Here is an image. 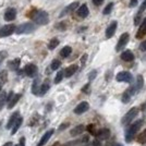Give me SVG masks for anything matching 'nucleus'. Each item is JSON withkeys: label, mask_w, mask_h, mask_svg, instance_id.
<instances>
[{"label": "nucleus", "mask_w": 146, "mask_h": 146, "mask_svg": "<svg viewBox=\"0 0 146 146\" xmlns=\"http://www.w3.org/2000/svg\"><path fill=\"white\" fill-rule=\"evenodd\" d=\"M143 119H140V120H136L134 121L132 124L129 125V128H127L125 130V136H124V140L125 142H131V141L134 139V136L136 135V133L140 131V129L142 128L143 125Z\"/></svg>", "instance_id": "1"}, {"label": "nucleus", "mask_w": 146, "mask_h": 146, "mask_svg": "<svg viewBox=\"0 0 146 146\" xmlns=\"http://www.w3.org/2000/svg\"><path fill=\"white\" fill-rule=\"evenodd\" d=\"M33 21L38 25H46L49 23V15L46 11H36L32 15Z\"/></svg>", "instance_id": "2"}, {"label": "nucleus", "mask_w": 146, "mask_h": 146, "mask_svg": "<svg viewBox=\"0 0 146 146\" xmlns=\"http://www.w3.org/2000/svg\"><path fill=\"white\" fill-rule=\"evenodd\" d=\"M137 115H139V108H137V107L131 108V109L129 110L128 112L123 116V118H122V120H121V123L123 125H128V124H130V123L137 117Z\"/></svg>", "instance_id": "3"}, {"label": "nucleus", "mask_w": 146, "mask_h": 146, "mask_svg": "<svg viewBox=\"0 0 146 146\" xmlns=\"http://www.w3.org/2000/svg\"><path fill=\"white\" fill-rule=\"evenodd\" d=\"M35 31V25L31 22L27 23H23V24L19 25L15 27V33L17 34H29Z\"/></svg>", "instance_id": "4"}, {"label": "nucleus", "mask_w": 146, "mask_h": 146, "mask_svg": "<svg viewBox=\"0 0 146 146\" xmlns=\"http://www.w3.org/2000/svg\"><path fill=\"white\" fill-rule=\"evenodd\" d=\"M116 80L118 82H124V83H131L133 81V76L132 74L128 71H122L117 74Z\"/></svg>", "instance_id": "5"}, {"label": "nucleus", "mask_w": 146, "mask_h": 146, "mask_svg": "<svg viewBox=\"0 0 146 146\" xmlns=\"http://www.w3.org/2000/svg\"><path fill=\"white\" fill-rule=\"evenodd\" d=\"M15 27L17 26L14 24H7L5 26H2L0 29V37H7L13 34L15 32Z\"/></svg>", "instance_id": "6"}, {"label": "nucleus", "mask_w": 146, "mask_h": 146, "mask_svg": "<svg viewBox=\"0 0 146 146\" xmlns=\"http://www.w3.org/2000/svg\"><path fill=\"white\" fill-rule=\"evenodd\" d=\"M129 38H130V35H129V33H123L120 38H119V42L117 44L116 46V51H120L121 49H123L125 46H127V44L129 43Z\"/></svg>", "instance_id": "7"}, {"label": "nucleus", "mask_w": 146, "mask_h": 146, "mask_svg": "<svg viewBox=\"0 0 146 146\" xmlns=\"http://www.w3.org/2000/svg\"><path fill=\"white\" fill-rule=\"evenodd\" d=\"M37 71H38V69H37L36 64H34V63H29V64H26L24 67V73L29 78L36 76Z\"/></svg>", "instance_id": "8"}, {"label": "nucleus", "mask_w": 146, "mask_h": 146, "mask_svg": "<svg viewBox=\"0 0 146 146\" xmlns=\"http://www.w3.org/2000/svg\"><path fill=\"white\" fill-rule=\"evenodd\" d=\"M78 7H79V1H74L72 3H70L69 6H67L62 11H61V13L59 14V18H63V17H66L68 14H70V13L73 12Z\"/></svg>", "instance_id": "9"}, {"label": "nucleus", "mask_w": 146, "mask_h": 146, "mask_svg": "<svg viewBox=\"0 0 146 146\" xmlns=\"http://www.w3.org/2000/svg\"><path fill=\"white\" fill-rule=\"evenodd\" d=\"M135 86H131L129 87L127 91L124 92V94L122 95V103L123 104H128L130 100H131V97L135 94Z\"/></svg>", "instance_id": "10"}, {"label": "nucleus", "mask_w": 146, "mask_h": 146, "mask_svg": "<svg viewBox=\"0 0 146 146\" xmlns=\"http://www.w3.org/2000/svg\"><path fill=\"white\" fill-rule=\"evenodd\" d=\"M96 137H97L98 141H105V140H108L110 136V131L109 129H106V128H103V129H99L97 130V133L95 135Z\"/></svg>", "instance_id": "11"}, {"label": "nucleus", "mask_w": 146, "mask_h": 146, "mask_svg": "<svg viewBox=\"0 0 146 146\" xmlns=\"http://www.w3.org/2000/svg\"><path fill=\"white\" fill-rule=\"evenodd\" d=\"M90 108V105L88 103H86V102H82V103H80L75 108H74V113L75 115H82V113H84L86 112L87 110Z\"/></svg>", "instance_id": "12"}, {"label": "nucleus", "mask_w": 146, "mask_h": 146, "mask_svg": "<svg viewBox=\"0 0 146 146\" xmlns=\"http://www.w3.org/2000/svg\"><path fill=\"white\" fill-rule=\"evenodd\" d=\"M117 27H118L117 21H112V22L108 25L107 30H106V37H107V38H111V37L113 36L117 31Z\"/></svg>", "instance_id": "13"}, {"label": "nucleus", "mask_w": 146, "mask_h": 146, "mask_svg": "<svg viewBox=\"0 0 146 146\" xmlns=\"http://www.w3.org/2000/svg\"><path fill=\"white\" fill-rule=\"evenodd\" d=\"M145 9H146V0L143 2V5L141 6V8L139 9V11H137V14H136L135 18H134V25H139L141 23V21H143L142 13L145 11Z\"/></svg>", "instance_id": "14"}, {"label": "nucleus", "mask_w": 146, "mask_h": 146, "mask_svg": "<svg viewBox=\"0 0 146 146\" xmlns=\"http://www.w3.org/2000/svg\"><path fill=\"white\" fill-rule=\"evenodd\" d=\"M17 18V10L14 8H8L5 12V20L6 21H13Z\"/></svg>", "instance_id": "15"}, {"label": "nucleus", "mask_w": 146, "mask_h": 146, "mask_svg": "<svg viewBox=\"0 0 146 146\" xmlns=\"http://www.w3.org/2000/svg\"><path fill=\"white\" fill-rule=\"evenodd\" d=\"M146 35V18L142 21V24H141L140 29L136 33V38L137 39H142L143 37Z\"/></svg>", "instance_id": "16"}, {"label": "nucleus", "mask_w": 146, "mask_h": 146, "mask_svg": "<svg viewBox=\"0 0 146 146\" xmlns=\"http://www.w3.org/2000/svg\"><path fill=\"white\" fill-rule=\"evenodd\" d=\"M52 134H54V130H48V131L43 135V137L40 139V141L38 142L37 146H44L45 145V144L49 141V139L52 136Z\"/></svg>", "instance_id": "17"}, {"label": "nucleus", "mask_w": 146, "mask_h": 146, "mask_svg": "<svg viewBox=\"0 0 146 146\" xmlns=\"http://www.w3.org/2000/svg\"><path fill=\"white\" fill-rule=\"evenodd\" d=\"M121 59L125 62H131L134 60V55L131 50H125L121 54Z\"/></svg>", "instance_id": "18"}, {"label": "nucleus", "mask_w": 146, "mask_h": 146, "mask_svg": "<svg viewBox=\"0 0 146 146\" xmlns=\"http://www.w3.org/2000/svg\"><path fill=\"white\" fill-rule=\"evenodd\" d=\"M85 127L83 125V124H80V125H76V127H74V128L70 131V134L72 135V136H78L80 134H82L84 131H85Z\"/></svg>", "instance_id": "19"}, {"label": "nucleus", "mask_w": 146, "mask_h": 146, "mask_svg": "<svg viewBox=\"0 0 146 146\" xmlns=\"http://www.w3.org/2000/svg\"><path fill=\"white\" fill-rule=\"evenodd\" d=\"M20 117V113H19V111H15L14 113H12V116L10 117V119H9V121H8V123H7L6 128L9 130V129H11L14 125V123L17 122V120H18V118Z\"/></svg>", "instance_id": "20"}, {"label": "nucleus", "mask_w": 146, "mask_h": 146, "mask_svg": "<svg viewBox=\"0 0 146 146\" xmlns=\"http://www.w3.org/2000/svg\"><path fill=\"white\" fill-rule=\"evenodd\" d=\"M88 12H90V11H88V8H87V6H86V5H82V6L78 9V11H76L78 15H79L80 18H82V19L86 18V17L88 15Z\"/></svg>", "instance_id": "21"}, {"label": "nucleus", "mask_w": 146, "mask_h": 146, "mask_svg": "<svg viewBox=\"0 0 146 146\" xmlns=\"http://www.w3.org/2000/svg\"><path fill=\"white\" fill-rule=\"evenodd\" d=\"M76 71H78V66L76 64H72V66L68 67L63 72H64V76L66 78H71Z\"/></svg>", "instance_id": "22"}, {"label": "nucleus", "mask_w": 146, "mask_h": 146, "mask_svg": "<svg viewBox=\"0 0 146 146\" xmlns=\"http://www.w3.org/2000/svg\"><path fill=\"white\" fill-rule=\"evenodd\" d=\"M7 81H8V72H7V70L0 71V92L2 91L3 86L7 83Z\"/></svg>", "instance_id": "23"}, {"label": "nucleus", "mask_w": 146, "mask_h": 146, "mask_svg": "<svg viewBox=\"0 0 146 146\" xmlns=\"http://www.w3.org/2000/svg\"><path fill=\"white\" fill-rule=\"evenodd\" d=\"M22 97V95L21 94H18V95H13L12 97H11V99L8 102V108L9 109H12L13 107L18 104V102L20 100V98Z\"/></svg>", "instance_id": "24"}, {"label": "nucleus", "mask_w": 146, "mask_h": 146, "mask_svg": "<svg viewBox=\"0 0 146 146\" xmlns=\"http://www.w3.org/2000/svg\"><path fill=\"white\" fill-rule=\"evenodd\" d=\"M20 63H21V59L20 58H15V59H13L11 60L9 63H8V66H9V69L10 70H18L19 67H20Z\"/></svg>", "instance_id": "25"}, {"label": "nucleus", "mask_w": 146, "mask_h": 146, "mask_svg": "<svg viewBox=\"0 0 146 146\" xmlns=\"http://www.w3.org/2000/svg\"><path fill=\"white\" fill-rule=\"evenodd\" d=\"M49 88H50V83H49L48 80H46L42 84V86L39 87V95H45L48 92Z\"/></svg>", "instance_id": "26"}, {"label": "nucleus", "mask_w": 146, "mask_h": 146, "mask_svg": "<svg viewBox=\"0 0 146 146\" xmlns=\"http://www.w3.org/2000/svg\"><path fill=\"white\" fill-rule=\"evenodd\" d=\"M71 52H72V48L70 46H66L60 50V56L62 58H68L71 55Z\"/></svg>", "instance_id": "27"}, {"label": "nucleus", "mask_w": 146, "mask_h": 146, "mask_svg": "<svg viewBox=\"0 0 146 146\" xmlns=\"http://www.w3.org/2000/svg\"><path fill=\"white\" fill-rule=\"evenodd\" d=\"M144 85V78L142 75H137L136 78V84H135V91L139 92L140 90H142V87Z\"/></svg>", "instance_id": "28"}, {"label": "nucleus", "mask_w": 146, "mask_h": 146, "mask_svg": "<svg viewBox=\"0 0 146 146\" xmlns=\"http://www.w3.org/2000/svg\"><path fill=\"white\" fill-rule=\"evenodd\" d=\"M7 96H8L7 92H5V91L0 92V110L3 108L5 104L7 103Z\"/></svg>", "instance_id": "29"}, {"label": "nucleus", "mask_w": 146, "mask_h": 146, "mask_svg": "<svg viewBox=\"0 0 146 146\" xmlns=\"http://www.w3.org/2000/svg\"><path fill=\"white\" fill-rule=\"evenodd\" d=\"M32 93L34 95H38L39 94V80L36 79L33 82V85H32Z\"/></svg>", "instance_id": "30"}, {"label": "nucleus", "mask_w": 146, "mask_h": 146, "mask_svg": "<svg viewBox=\"0 0 146 146\" xmlns=\"http://www.w3.org/2000/svg\"><path fill=\"white\" fill-rule=\"evenodd\" d=\"M22 122H23V119H22V117H19L18 120H17V122H15V123H14V125H13L12 132H11V133H12V134H15L17 132H18V130L20 129V127H21Z\"/></svg>", "instance_id": "31"}, {"label": "nucleus", "mask_w": 146, "mask_h": 146, "mask_svg": "<svg viewBox=\"0 0 146 146\" xmlns=\"http://www.w3.org/2000/svg\"><path fill=\"white\" fill-rule=\"evenodd\" d=\"M59 39L58 38H52V39H50V42H49V44H48V48L50 49V50H54V49L59 45Z\"/></svg>", "instance_id": "32"}, {"label": "nucleus", "mask_w": 146, "mask_h": 146, "mask_svg": "<svg viewBox=\"0 0 146 146\" xmlns=\"http://www.w3.org/2000/svg\"><path fill=\"white\" fill-rule=\"evenodd\" d=\"M63 76H64V72H63L62 70L57 73V74H56V78H55V83H56V84L60 83L61 81H62V79H63Z\"/></svg>", "instance_id": "33"}, {"label": "nucleus", "mask_w": 146, "mask_h": 146, "mask_svg": "<svg viewBox=\"0 0 146 146\" xmlns=\"http://www.w3.org/2000/svg\"><path fill=\"white\" fill-rule=\"evenodd\" d=\"M61 66V62L58 59H55V60H52L51 62V64H50V68H51V70H57V69H59Z\"/></svg>", "instance_id": "34"}, {"label": "nucleus", "mask_w": 146, "mask_h": 146, "mask_svg": "<svg viewBox=\"0 0 146 146\" xmlns=\"http://www.w3.org/2000/svg\"><path fill=\"white\" fill-rule=\"evenodd\" d=\"M112 8H113V2H110V3H108L107 6H106V8L104 9L103 13L105 14V15H107V14H109L111 11H112Z\"/></svg>", "instance_id": "35"}, {"label": "nucleus", "mask_w": 146, "mask_h": 146, "mask_svg": "<svg viewBox=\"0 0 146 146\" xmlns=\"http://www.w3.org/2000/svg\"><path fill=\"white\" fill-rule=\"evenodd\" d=\"M137 141H139L140 143H144V144H146V130H144V131L140 134V136L137 137Z\"/></svg>", "instance_id": "36"}, {"label": "nucleus", "mask_w": 146, "mask_h": 146, "mask_svg": "<svg viewBox=\"0 0 146 146\" xmlns=\"http://www.w3.org/2000/svg\"><path fill=\"white\" fill-rule=\"evenodd\" d=\"M55 27L57 29V30H59V31H66V29H67V25L64 24V22H60V23L56 24Z\"/></svg>", "instance_id": "37"}, {"label": "nucleus", "mask_w": 146, "mask_h": 146, "mask_svg": "<svg viewBox=\"0 0 146 146\" xmlns=\"http://www.w3.org/2000/svg\"><path fill=\"white\" fill-rule=\"evenodd\" d=\"M7 56H8V52L6 50H0V64L3 62V60L7 58Z\"/></svg>", "instance_id": "38"}, {"label": "nucleus", "mask_w": 146, "mask_h": 146, "mask_svg": "<svg viewBox=\"0 0 146 146\" xmlns=\"http://www.w3.org/2000/svg\"><path fill=\"white\" fill-rule=\"evenodd\" d=\"M87 130H88L93 135H96V133H97V130H96V128H95L94 124H90V125L87 127Z\"/></svg>", "instance_id": "39"}, {"label": "nucleus", "mask_w": 146, "mask_h": 146, "mask_svg": "<svg viewBox=\"0 0 146 146\" xmlns=\"http://www.w3.org/2000/svg\"><path fill=\"white\" fill-rule=\"evenodd\" d=\"M96 75H97V71H96V70H93V71L88 74V80H90V81H93V80L96 78Z\"/></svg>", "instance_id": "40"}, {"label": "nucleus", "mask_w": 146, "mask_h": 146, "mask_svg": "<svg viewBox=\"0 0 146 146\" xmlns=\"http://www.w3.org/2000/svg\"><path fill=\"white\" fill-rule=\"evenodd\" d=\"M86 60H87V54H84V55L82 56V58H81V64H82V67L85 66Z\"/></svg>", "instance_id": "41"}, {"label": "nucleus", "mask_w": 146, "mask_h": 146, "mask_svg": "<svg viewBox=\"0 0 146 146\" xmlns=\"http://www.w3.org/2000/svg\"><path fill=\"white\" fill-rule=\"evenodd\" d=\"M140 50L141 51H146V40H143L140 45Z\"/></svg>", "instance_id": "42"}, {"label": "nucleus", "mask_w": 146, "mask_h": 146, "mask_svg": "<svg viewBox=\"0 0 146 146\" xmlns=\"http://www.w3.org/2000/svg\"><path fill=\"white\" fill-rule=\"evenodd\" d=\"M82 91H83V93H85V94H90V84H86V85L82 88Z\"/></svg>", "instance_id": "43"}, {"label": "nucleus", "mask_w": 146, "mask_h": 146, "mask_svg": "<svg viewBox=\"0 0 146 146\" xmlns=\"http://www.w3.org/2000/svg\"><path fill=\"white\" fill-rule=\"evenodd\" d=\"M103 2H104V0H93V3H94L95 6H100Z\"/></svg>", "instance_id": "44"}, {"label": "nucleus", "mask_w": 146, "mask_h": 146, "mask_svg": "<svg viewBox=\"0 0 146 146\" xmlns=\"http://www.w3.org/2000/svg\"><path fill=\"white\" fill-rule=\"evenodd\" d=\"M92 146H102V144H100V141H98V140L93 141V143H92Z\"/></svg>", "instance_id": "45"}, {"label": "nucleus", "mask_w": 146, "mask_h": 146, "mask_svg": "<svg viewBox=\"0 0 146 146\" xmlns=\"http://www.w3.org/2000/svg\"><path fill=\"white\" fill-rule=\"evenodd\" d=\"M25 145V139L24 137H21V140H20V143H19L17 146H24Z\"/></svg>", "instance_id": "46"}, {"label": "nucleus", "mask_w": 146, "mask_h": 146, "mask_svg": "<svg viewBox=\"0 0 146 146\" xmlns=\"http://www.w3.org/2000/svg\"><path fill=\"white\" fill-rule=\"evenodd\" d=\"M136 5H137V0H131V2H130V7H131V8L135 7Z\"/></svg>", "instance_id": "47"}, {"label": "nucleus", "mask_w": 146, "mask_h": 146, "mask_svg": "<svg viewBox=\"0 0 146 146\" xmlns=\"http://www.w3.org/2000/svg\"><path fill=\"white\" fill-rule=\"evenodd\" d=\"M69 125V123H64V124H61L60 127H59V131H62V130H64L66 129V127H68Z\"/></svg>", "instance_id": "48"}, {"label": "nucleus", "mask_w": 146, "mask_h": 146, "mask_svg": "<svg viewBox=\"0 0 146 146\" xmlns=\"http://www.w3.org/2000/svg\"><path fill=\"white\" fill-rule=\"evenodd\" d=\"M13 144H12V142H7V143H5L2 146H12Z\"/></svg>", "instance_id": "49"}, {"label": "nucleus", "mask_w": 146, "mask_h": 146, "mask_svg": "<svg viewBox=\"0 0 146 146\" xmlns=\"http://www.w3.org/2000/svg\"><path fill=\"white\" fill-rule=\"evenodd\" d=\"M112 146H123L122 144H120V143H116V144H113Z\"/></svg>", "instance_id": "50"}, {"label": "nucleus", "mask_w": 146, "mask_h": 146, "mask_svg": "<svg viewBox=\"0 0 146 146\" xmlns=\"http://www.w3.org/2000/svg\"><path fill=\"white\" fill-rule=\"evenodd\" d=\"M142 109H146V104H145V105H143V106H142Z\"/></svg>", "instance_id": "51"}, {"label": "nucleus", "mask_w": 146, "mask_h": 146, "mask_svg": "<svg viewBox=\"0 0 146 146\" xmlns=\"http://www.w3.org/2000/svg\"><path fill=\"white\" fill-rule=\"evenodd\" d=\"M54 146H60V145H59V143H57V144H55Z\"/></svg>", "instance_id": "52"}, {"label": "nucleus", "mask_w": 146, "mask_h": 146, "mask_svg": "<svg viewBox=\"0 0 146 146\" xmlns=\"http://www.w3.org/2000/svg\"><path fill=\"white\" fill-rule=\"evenodd\" d=\"M0 127H1V121H0Z\"/></svg>", "instance_id": "53"}]
</instances>
